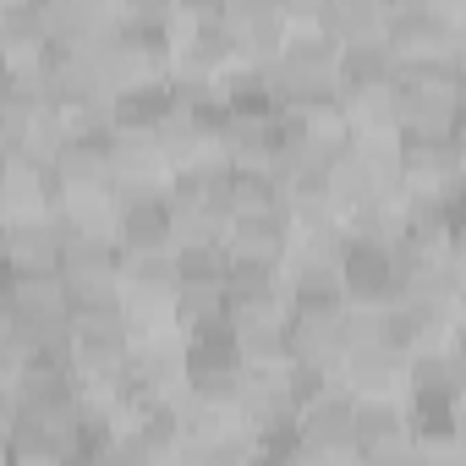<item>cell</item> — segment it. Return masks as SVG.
<instances>
[{"instance_id":"277c9868","label":"cell","mask_w":466,"mask_h":466,"mask_svg":"<svg viewBox=\"0 0 466 466\" xmlns=\"http://www.w3.org/2000/svg\"><path fill=\"white\" fill-rule=\"evenodd\" d=\"M351 417H357V395H346L340 384H329L324 395H313L291 417V433L313 455H351Z\"/></svg>"},{"instance_id":"e0dca14e","label":"cell","mask_w":466,"mask_h":466,"mask_svg":"<svg viewBox=\"0 0 466 466\" xmlns=\"http://www.w3.org/2000/svg\"><path fill=\"white\" fill-rule=\"evenodd\" d=\"M39 12H45V45H61V50H77L110 23V6H94V0H45Z\"/></svg>"},{"instance_id":"3957f363","label":"cell","mask_w":466,"mask_h":466,"mask_svg":"<svg viewBox=\"0 0 466 466\" xmlns=\"http://www.w3.org/2000/svg\"><path fill=\"white\" fill-rule=\"evenodd\" d=\"M286 253H291V219H286V208L237 214V219L225 225V258H230V264L286 269Z\"/></svg>"},{"instance_id":"8992f818","label":"cell","mask_w":466,"mask_h":466,"mask_svg":"<svg viewBox=\"0 0 466 466\" xmlns=\"http://www.w3.org/2000/svg\"><path fill=\"white\" fill-rule=\"evenodd\" d=\"M170 165L148 132H110V192H165Z\"/></svg>"},{"instance_id":"ac0fdd59","label":"cell","mask_w":466,"mask_h":466,"mask_svg":"<svg viewBox=\"0 0 466 466\" xmlns=\"http://www.w3.org/2000/svg\"><path fill=\"white\" fill-rule=\"evenodd\" d=\"M319 28L335 45H362L384 34V0H319Z\"/></svg>"},{"instance_id":"cb8c5ba5","label":"cell","mask_w":466,"mask_h":466,"mask_svg":"<svg viewBox=\"0 0 466 466\" xmlns=\"http://www.w3.org/2000/svg\"><path fill=\"white\" fill-rule=\"evenodd\" d=\"M12 422H17V395H12V384H6V379H0V444H6Z\"/></svg>"},{"instance_id":"ba28073f","label":"cell","mask_w":466,"mask_h":466,"mask_svg":"<svg viewBox=\"0 0 466 466\" xmlns=\"http://www.w3.org/2000/svg\"><path fill=\"white\" fill-rule=\"evenodd\" d=\"M225 313L230 319H286V275L264 264H225Z\"/></svg>"},{"instance_id":"6da1fadb","label":"cell","mask_w":466,"mask_h":466,"mask_svg":"<svg viewBox=\"0 0 466 466\" xmlns=\"http://www.w3.org/2000/svg\"><path fill=\"white\" fill-rule=\"evenodd\" d=\"M384 45L395 61L406 56H466V12L455 0H390Z\"/></svg>"},{"instance_id":"30bf717a","label":"cell","mask_w":466,"mask_h":466,"mask_svg":"<svg viewBox=\"0 0 466 466\" xmlns=\"http://www.w3.org/2000/svg\"><path fill=\"white\" fill-rule=\"evenodd\" d=\"M56 176L50 159H6L0 170V219H34L56 208Z\"/></svg>"},{"instance_id":"d6986e66","label":"cell","mask_w":466,"mask_h":466,"mask_svg":"<svg viewBox=\"0 0 466 466\" xmlns=\"http://www.w3.org/2000/svg\"><path fill=\"white\" fill-rule=\"evenodd\" d=\"M170 319H176V329H181V335H192V329H208V324L230 319V313H225V275H208V280H176Z\"/></svg>"},{"instance_id":"7402d4cb","label":"cell","mask_w":466,"mask_h":466,"mask_svg":"<svg viewBox=\"0 0 466 466\" xmlns=\"http://www.w3.org/2000/svg\"><path fill=\"white\" fill-rule=\"evenodd\" d=\"M39 50H45L39 0H0V56H39Z\"/></svg>"},{"instance_id":"2e32d148","label":"cell","mask_w":466,"mask_h":466,"mask_svg":"<svg viewBox=\"0 0 466 466\" xmlns=\"http://www.w3.org/2000/svg\"><path fill=\"white\" fill-rule=\"evenodd\" d=\"M406 439H411V428H406L400 400H357V417H351V450L357 455H373V450H390Z\"/></svg>"},{"instance_id":"603a6c76","label":"cell","mask_w":466,"mask_h":466,"mask_svg":"<svg viewBox=\"0 0 466 466\" xmlns=\"http://www.w3.org/2000/svg\"><path fill=\"white\" fill-rule=\"evenodd\" d=\"M417 444V466H466V444L461 433H444V439H411Z\"/></svg>"},{"instance_id":"52a82bcc","label":"cell","mask_w":466,"mask_h":466,"mask_svg":"<svg viewBox=\"0 0 466 466\" xmlns=\"http://www.w3.org/2000/svg\"><path fill=\"white\" fill-rule=\"evenodd\" d=\"M121 248L105 242V237H72L66 253H61V280H66V297H105L116 291L121 280Z\"/></svg>"},{"instance_id":"9c48e42d","label":"cell","mask_w":466,"mask_h":466,"mask_svg":"<svg viewBox=\"0 0 466 466\" xmlns=\"http://www.w3.org/2000/svg\"><path fill=\"white\" fill-rule=\"evenodd\" d=\"M50 176H56V192H94V187H110V137L61 132L56 148H50Z\"/></svg>"},{"instance_id":"ffe728a7","label":"cell","mask_w":466,"mask_h":466,"mask_svg":"<svg viewBox=\"0 0 466 466\" xmlns=\"http://www.w3.org/2000/svg\"><path fill=\"white\" fill-rule=\"evenodd\" d=\"M340 253H346V225L329 219V225H302L291 230V253H286V269H340Z\"/></svg>"},{"instance_id":"4fadbf2b","label":"cell","mask_w":466,"mask_h":466,"mask_svg":"<svg viewBox=\"0 0 466 466\" xmlns=\"http://www.w3.org/2000/svg\"><path fill=\"white\" fill-rule=\"evenodd\" d=\"M6 237H12V269H61V253L72 242L56 208L34 219H6Z\"/></svg>"},{"instance_id":"7c38bea8","label":"cell","mask_w":466,"mask_h":466,"mask_svg":"<svg viewBox=\"0 0 466 466\" xmlns=\"http://www.w3.org/2000/svg\"><path fill=\"white\" fill-rule=\"evenodd\" d=\"M116 291H121V313L170 308V297H176V258L170 253H127Z\"/></svg>"},{"instance_id":"5b68a950","label":"cell","mask_w":466,"mask_h":466,"mask_svg":"<svg viewBox=\"0 0 466 466\" xmlns=\"http://www.w3.org/2000/svg\"><path fill=\"white\" fill-rule=\"evenodd\" d=\"M116 198V248L170 253V203L165 192H110Z\"/></svg>"},{"instance_id":"7a4b0ae2","label":"cell","mask_w":466,"mask_h":466,"mask_svg":"<svg viewBox=\"0 0 466 466\" xmlns=\"http://www.w3.org/2000/svg\"><path fill=\"white\" fill-rule=\"evenodd\" d=\"M340 291L351 308H390L400 297V264L384 242H351L340 253Z\"/></svg>"},{"instance_id":"4316f807","label":"cell","mask_w":466,"mask_h":466,"mask_svg":"<svg viewBox=\"0 0 466 466\" xmlns=\"http://www.w3.org/2000/svg\"><path fill=\"white\" fill-rule=\"evenodd\" d=\"M0 170H6V154H0Z\"/></svg>"},{"instance_id":"5bb4252c","label":"cell","mask_w":466,"mask_h":466,"mask_svg":"<svg viewBox=\"0 0 466 466\" xmlns=\"http://www.w3.org/2000/svg\"><path fill=\"white\" fill-rule=\"evenodd\" d=\"M461 390H466L461 346H433V351H411V357H406V390H400V395H439V400H461Z\"/></svg>"},{"instance_id":"8fae6325","label":"cell","mask_w":466,"mask_h":466,"mask_svg":"<svg viewBox=\"0 0 466 466\" xmlns=\"http://www.w3.org/2000/svg\"><path fill=\"white\" fill-rule=\"evenodd\" d=\"M340 313L286 308V362H308V368L335 373V362H340Z\"/></svg>"},{"instance_id":"484cf974","label":"cell","mask_w":466,"mask_h":466,"mask_svg":"<svg viewBox=\"0 0 466 466\" xmlns=\"http://www.w3.org/2000/svg\"><path fill=\"white\" fill-rule=\"evenodd\" d=\"M0 335H6V308H0Z\"/></svg>"},{"instance_id":"d4e9b609","label":"cell","mask_w":466,"mask_h":466,"mask_svg":"<svg viewBox=\"0 0 466 466\" xmlns=\"http://www.w3.org/2000/svg\"><path fill=\"white\" fill-rule=\"evenodd\" d=\"M12 269V237H6V219H0V280H6Z\"/></svg>"},{"instance_id":"9a60e30c","label":"cell","mask_w":466,"mask_h":466,"mask_svg":"<svg viewBox=\"0 0 466 466\" xmlns=\"http://www.w3.org/2000/svg\"><path fill=\"white\" fill-rule=\"evenodd\" d=\"M395 77V50L379 39H362V45H340V61H335V83L340 94H362V88H390Z\"/></svg>"},{"instance_id":"44dd1931","label":"cell","mask_w":466,"mask_h":466,"mask_svg":"<svg viewBox=\"0 0 466 466\" xmlns=\"http://www.w3.org/2000/svg\"><path fill=\"white\" fill-rule=\"evenodd\" d=\"M242 368H286V319H230Z\"/></svg>"}]
</instances>
